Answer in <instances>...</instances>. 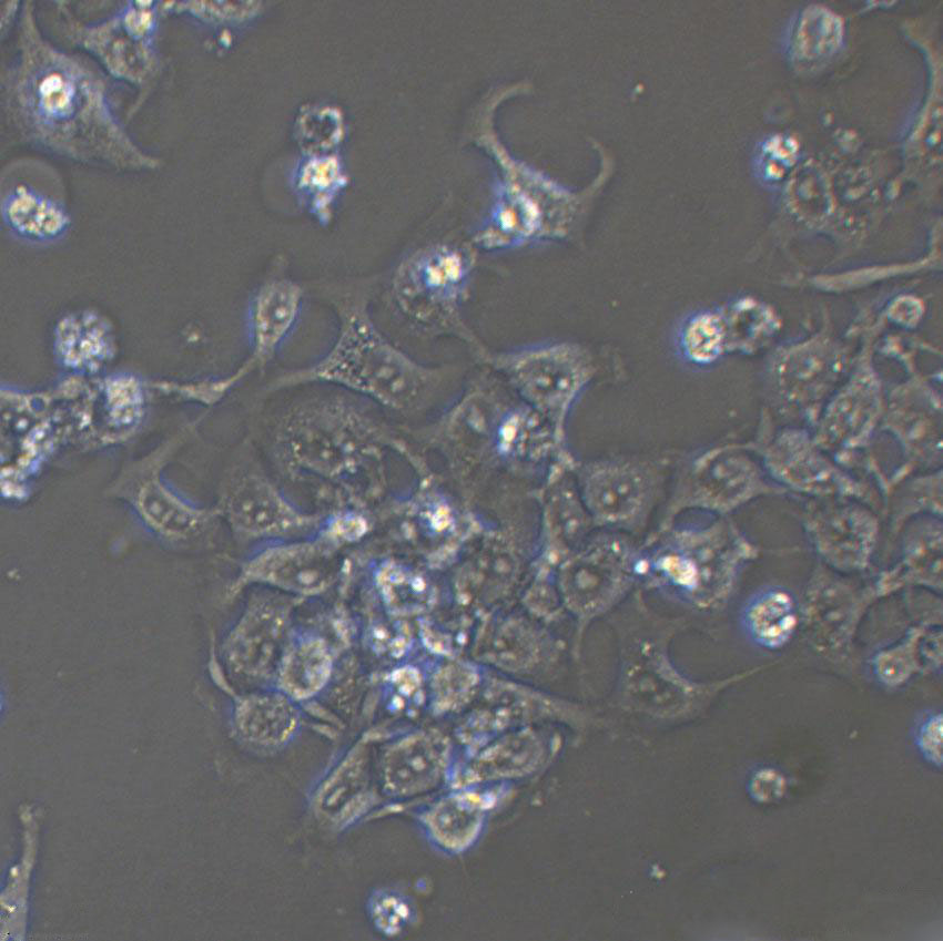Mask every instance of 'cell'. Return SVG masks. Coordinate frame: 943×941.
Masks as SVG:
<instances>
[{"mask_svg":"<svg viewBox=\"0 0 943 941\" xmlns=\"http://www.w3.org/2000/svg\"><path fill=\"white\" fill-rule=\"evenodd\" d=\"M1 104L21 140L53 156L118 170L160 163L126 131L100 70L43 35L31 1L21 3L14 53L1 72Z\"/></svg>","mask_w":943,"mask_h":941,"instance_id":"1","label":"cell"},{"mask_svg":"<svg viewBox=\"0 0 943 941\" xmlns=\"http://www.w3.org/2000/svg\"><path fill=\"white\" fill-rule=\"evenodd\" d=\"M334 305L338 333L332 347L311 366L278 377L272 388L327 382L392 410L423 407L444 380V368L423 365L392 344L374 324L365 291L346 293Z\"/></svg>","mask_w":943,"mask_h":941,"instance_id":"2","label":"cell"},{"mask_svg":"<svg viewBox=\"0 0 943 941\" xmlns=\"http://www.w3.org/2000/svg\"><path fill=\"white\" fill-rule=\"evenodd\" d=\"M608 617L618 657L615 696L626 710L657 719L683 718L718 691L754 671L713 683L687 676L670 652L677 634L686 626L685 620L653 610L641 589Z\"/></svg>","mask_w":943,"mask_h":941,"instance_id":"3","label":"cell"},{"mask_svg":"<svg viewBox=\"0 0 943 941\" xmlns=\"http://www.w3.org/2000/svg\"><path fill=\"white\" fill-rule=\"evenodd\" d=\"M640 589L707 610L733 592L757 546L727 516L656 529L642 543Z\"/></svg>","mask_w":943,"mask_h":941,"instance_id":"4","label":"cell"},{"mask_svg":"<svg viewBox=\"0 0 943 941\" xmlns=\"http://www.w3.org/2000/svg\"><path fill=\"white\" fill-rule=\"evenodd\" d=\"M787 495L765 473L746 442L698 449L676 462L657 529L687 512L728 516L761 497Z\"/></svg>","mask_w":943,"mask_h":941,"instance_id":"5","label":"cell"},{"mask_svg":"<svg viewBox=\"0 0 943 941\" xmlns=\"http://www.w3.org/2000/svg\"><path fill=\"white\" fill-rule=\"evenodd\" d=\"M641 546L633 536L600 530L561 560L556 586L564 610L576 623L575 655L585 632L640 589Z\"/></svg>","mask_w":943,"mask_h":941,"instance_id":"6","label":"cell"},{"mask_svg":"<svg viewBox=\"0 0 943 941\" xmlns=\"http://www.w3.org/2000/svg\"><path fill=\"white\" fill-rule=\"evenodd\" d=\"M672 459L619 454L574 463L575 485L595 528L641 534L666 498Z\"/></svg>","mask_w":943,"mask_h":941,"instance_id":"7","label":"cell"},{"mask_svg":"<svg viewBox=\"0 0 943 941\" xmlns=\"http://www.w3.org/2000/svg\"><path fill=\"white\" fill-rule=\"evenodd\" d=\"M474 265V257L460 248L427 247L398 264L391 290L397 308L410 321L428 331L456 336L485 361L489 352L463 317Z\"/></svg>","mask_w":943,"mask_h":941,"instance_id":"8","label":"cell"},{"mask_svg":"<svg viewBox=\"0 0 943 941\" xmlns=\"http://www.w3.org/2000/svg\"><path fill=\"white\" fill-rule=\"evenodd\" d=\"M485 361L564 441L568 416L596 372L590 354L577 344L549 342L489 354Z\"/></svg>","mask_w":943,"mask_h":941,"instance_id":"9","label":"cell"},{"mask_svg":"<svg viewBox=\"0 0 943 941\" xmlns=\"http://www.w3.org/2000/svg\"><path fill=\"white\" fill-rule=\"evenodd\" d=\"M366 429V419L343 400L306 401L282 419L276 433V453L292 472L335 479L344 474L353 461L352 440Z\"/></svg>","mask_w":943,"mask_h":941,"instance_id":"10","label":"cell"},{"mask_svg":"<svg viewBox=\"0 0 943 941\" xmlns=\"http://www.w3.org/2000/svg\"><path fill=\"white\" fill-rule=\"evenodd\" d=\"M180 440H169L128 462L108 488L152 535L181 542L200 535L220 515L182 494L165 477L164 468Z\"/></svg>","mask_w":943,"mask_h":941,"instance_id":"11","label":"cell"},{"mask_svg":"<svg viewBox=\"0 0 943 941\" xmlns=\"http://www.w3.org/2000/svg\"><path fill=\"white\" fill-rule=\"evenodd\" d=\"M746 443L771 481L787 494L813 500L850 499L869 505L880 502L879 493L869 483L846 471L807 430L784 428L772 432L763 427Z\"/></svg>","mask_w":943,"mask_h":941,"instance_id":"12","label":"cell"},{"mask_svg":"<svg viewBox=\"0 0 943 941\" xmlns=\"http://www.w3.org/2000/svg\"><path fill=\"white\" fill-rule=\"evenodd\" d=\"M1 217L8 233L20 242L61 241L72 219L55 171L38 160L9 163L1 176Z\"/></svg>","mask_w":943,"mask_h":941,"instance_id":"13","label":"cell"},{"mask_svg":"<svg viewBox=\"0 0 943 941\" xmlns=\"http://www.w3.org/2000/svg\"><path fill=\"white\" fill-rule=\"evenodd\" d=\"M216 509L246 539L284 536L320 522V516L301 510L270 479L253 471L230 480Z\"/></svg>","mask_w":943,"mask_h":941,"instance_id":"14","label":"cell"},{"mask_svg":"<svg viewBox=\"0 0 943 941\" xmlns=\"http://www.w3.org/2000/svg\"><path fill=\"white\" fill-rule=\"evenodd\" d=\"M880 412L879 380L863 365L825 407L813 438L839 464L848 466L871 443Z\"/></svg>","mask_w":943,"mask_h":941,"instance_id":"15","label":"cell"},{"mask_svg":"<svg viewBox=\"0 0 943 941\" xmlns=\"http://www.w3.org/2000/svg\"><path fill=\"white\" fill-rule=\"evenodd\" d=\"M334 539L274 544L256 552L243 565L235 585L262 583L297 594L326 590L336 573Z\"/></svg>","mask_w":943,"mask_h":941,"instance_id":"16","label":"cell"},{"mask_svg":"<svg viewBox=\"0 0 943 941\" xmlns=\"http://www.w3.org/2000/svg\"><path fill=\"white\" fill-rule=\"evenodd\" d=\"M501 786L457 787L434 801L422 815L426 835L442 851L458 855L472 848L500 798Z\"/></svg>","mask_w":943,"mask_h":941,"instance_id":"17","label":"cell"},{"mask_svg":"<svg viewBox=\"0 0 943 941\" xmlns=\"http://www.w3.org/2000/svg\"><path fill=\"white\" fill-rule=\"evenodd\" d=\"M843 365L835 349L804 346L778 354L770 362L769 380L782 402L810 416L838 381Z\"/></svg>","mask_w":943,"mask_h":941,"instance_id":"18","label":"cell"},{"mask_svg":"<svg viewBox=\"0 0 943 941\" xmlns=\"http://www.w3.org/2000/svg\"><path fill=\"white\" fill-rule=\"evenodd\" d=\"M82 47L93 53L115 78L146 89L156 78L158 57L154 40L133 37L124 28L119 12L107 21L75 29Z\"/></svg>","mask_w":943,"mask_h":941,"instance_id":"19","label":"cell"},{"mask_svg":"<svg viewBox=\"0 0 943 941\" xmlns=\"http://www.w3.org/2000/svg\"><path fill=\"white\" fill-rule=\"evenodd\" d=\"M302 304V287L288 278H272L257 289L249 313L251 364L264 365L274 357L294 329Z\"/></svg>","mask_w":943,"mask_h":941,"instance_id":"20","label":"cell"},{"mask_svg":"<svg viewBox=\"0 0 943 941\" xmlns=\"http://www.w3.org/2000/svg\"><path fill=\"white\" fill-rule=\"evenodd\" d=\"M449 744L438 733L409 736L389 749L384 763L386 788L397 795L428 791L448 773Z\"/></svg>","mask_w":943,"mask_h":941,"instance_id":"21","label":"cell"},{"mask_svg":"<svg viewBox=\"0 0 943 941\" xmlns=\"http://www.w3.org/2000/svg\"><path fill=\"white\" fill-rule=\"evenodd\" d=\"M547 754L544 736L533 728H521L479 751L455 775L453 785L476 786L525 776L536 770Z\"/></svg>","mask_w":943,"mask_h":941,"instance_id":"22","label":"cell"},{"mask_svg":"<svg viewBox=\"0 0 943 941\" xmlns=\"http://www.w3.org/2000/svg\"><path fill=\"white\" fill-rule=\"evenodd\" d=\"M741 625L757 646L775 650L784 645L797 626L792 594L781 586H767L753 593L741 611Z\"/></svg>","mask_w":943,"mask_h":941,"instance_id":"23","label":"cell"},{"mask_svg":"<svg viewBox=\"0 0 943 941\" xmlns=\"http://www.w3.org/2000/svg\"><path fill=\"white\" fill-rule=\"evenodd\" d=\"M54 349L65 368L94 372L111 357V335L97 316L65 318L57 329Z\"/></svg>","mask_w":943,"mask_h":941,"instance_id":"24","label":"cell"},{"mask_svg":"<svg viewBox=\"0 0 943 941\" xmlns=\"http://www.w3.org/2000/svg\"><path fill=\"white\" fill-rule=\"evenodd\" d=\"M23 848L20 860L9 871L1 893L2 939H23L27 925L29 881L38 846V820L31 807L21 811Z\"/></svg>","mask_w":943,"mask_h":941,"instance_id":"25","label":"cell"},{"mask_svg":"<svg viewBox=\"0 0 943 941\" xmlns=\"http://www.w3.org/2000/svg\"><path fill=\"white\" fill-rule=\"evenodd\" d=\"M332 671V657L325 642L307 636L292 644L280 667V685L294 698H306L326 684Z\"/></svg>","mask_w":943,"mask_h":941,"instance_id":"26","label":"cell"},{"mask_svg":"<svg viewBox=\"0 0 943 941\" xmlns=\"http://www.w3.org/2000/svg\"><path fill=\"white\" fill-rule=\"evenodd\" d=\"M296 715L286 698L276 694L242 699L235 709V725L243 738L257 744H277L294 730Z\"/></svg>","mask_w":943,"mask_h":941,"instance_id":"27","label":"cell"},{"mask_svg":"<svg viewBox=\"0 0 943 941\" xmlns=\"http://www.w3.org/2000/svg\"><path fill=\"white\" fill-rule=\"evenodd\" d=\"M680 358L696 367H707L729 351L720 311H700L690 316L677 335Z\"/></svg>","mask_w":943,"mask_h":941,"instance_id":"28","label":"cell"},{"mask_svg":"<svg viewBox=\"0 0 943 941\" xmlns=\"http://www.w3.org/2000/svg\"><path fill=\"white\" fill-rule=\"evenodd\" d=\"M720 315L729 351H752L772 330L768 309L752 299L736 301Z\"/></svg>","mask_w":943,"mask_h":941,"instance_id":"29","label":"cell"},{"mask_svg":"<svg viewBox=\"0 0 943 941\" xmlns=\"http://www.w3.org/2000/svg\"><path fill=\"white\" fill-rule=\"evenodd\" d=\"M377 584L384 600L398 612L419 608L428 594L427 583L419 574L395 563L381 567Z\"/></svg>","mask_w":943,"mask_h":941,"instance_id":"30","label":"cell"},{"mask_svg":"<svg viewBox=\"0 0 943 941\" xmlns=\"http://www.w3.org/2000/svg\"><path fill=\"white\" fill-rule=\"evenodd\" d=\"M807 27H802L803 35H809V43L812 45L807 53L810 55H821L834 49L841 40L842 28L840 20L823 10L818 11V18L805 20Z\"/></svg>","mask_w":943,"mask_h":941,"instance_id":"31","label":"cell"},{"mask_svg":"<svg viewBox=\"0 0 943 941\" xmlns=\"http://www.w3.org/2000/svg\"><path fill=\"white\" fill-rule=\"evenodd\" d=\"M942 715L927 717L916 734L917 746L923 756L933 765L942 764Z\"/></svg>","mask_w":943,"mask_h":941,"instance_id":"32","label":"cell"}]
</instances>
